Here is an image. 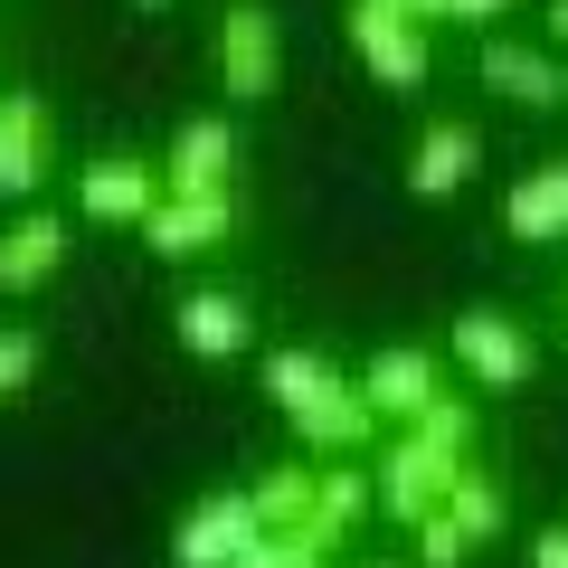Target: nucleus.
<instances>
[{"instance_id": "3", "label": "nucleus", "mask_w": 568, "mask_h": 568, "mask_svg": "<svg viewBox=\"0 0 568 568\" xmlns=\"http://www.w3.org/2000/svg\"><path fill=\"white\" fill-rule=\"evenodd\" d=\"M48 171H58V114L39 85H20V95H0V200L29 209Z\"/></svg>"}, {"instance_id": "14", "label": "nucleus", "mask_w": 568, "mask_h": 568, "mask_svg": "<svg viewBox=\"0 0 568 568\" xmlns=\"http://www.w3.org/2000/svg\"><path fill=\"white\" fill-rule=\"evenodd\" d=\"M227 171H237L227 114H190L181 133H171V152H162V190H227Z\"/></svg>"}, {"instance_id": "11", "label": "nucleus", "mask_w": 568, "mask_h": 568, "mask_svg": "<svg viewBox=\"0 0 568 568\" xmlns=\"http://www.w3.org/2000/svg\"><path fill=\"white\" fill-rule=\"evenodd\" d=\"M361 398L379 407L388 426H407L426 398H446V369H436V351H417V342H388V351H369V369H361Z\"/></svg>"}, {"instance_id": "26", "label": "nucleus", "mask_w": 568, "mask_h": 568, "mask_svg": "<svg viewBox=\"0 0 568 568\" xmlns=\"http://www.w3.org/2000/svg\"><path fill=\"white\" fill-rule=\"evenodd\" d=\"M549 39H559V48H568V0H549Z\"/></svg>"}, {"instance_id": "17", "label": "nucleus", "mask_w": 568, "mask_h": 568, "mask_svg": "<svg viewBox=\"0 0 568 568\" xmlns=\"http://www.w3.org/2000/svg\"><path fill=\"white\" fill-rule=\"evenodd\" d=\"M369 503H379V493H369V474H351V455H323V465H313V530H323V540H342Z\"/></svg>"}, {"instance_id": "22", "label": "nucleus", "mask_w": 568, "mask_h": 568, "mask_svg": "<svg viewBox=\"0 0 568 568\" xmlns=\"http://www.w3.org/2000/svg\"><path fill=\"white\" fill-rule=\"evenodd\" d=\"M407 530H417V568H465V559H474V540L455 530V511H446V503H436V511H417Z\"/></svg>"}, {"instance_id": "23", "label": "nucleus", "mask_w": 568, "mask_h": 568, "mask_svg": "<svg viewBox=\"0 0 568 568\" xmlns=\"http://www.w3.org/2000/svg\"><path fill=\"white\" fill-rule=\"evenodd\" d=\"M39 361H48V342H39V332H0V407H10L29 379H39Z\"/></svg>"}, {"instance_id": "13", "label": "nucleus", "mask_w": 568, "mask_h": 568, "mask_svg": "<svg viewBox=\"0 0 568 568\" xmlns=\"http://www.w3.org/2000/svg\"><path fill=\"white\" fill-rule=\"evenodd\" d=\"M58 265H67V219L29 200L20 219L0 227V294H39V284L58 275Z\"/></svg>"}, {"instance_id": "15", "label": "nucleus", "mask_w": 568, "mask_h": 568, "mask_svg": "<svg viewBox=\"0 0 568 568\" xmlns=\"http://www.w3.org/2000/svg\"><path fill=\"white\" fill-rule=\"evenodd\" d=\"M294 436H304L313 455H361L369 436H379V407L361 398V379H332L323 398H313L304 417H294Z\"/></svg>"}, {"instance_id": "29", "label": "nucleus", "mask_w": 568, "mask_h": 568, "mask_svg": "<svg viewBox=\"0 0 568 568\" xmlns=\"http://www.w3.org/2000/svg\"><path fill=\"white\" fill-rule=\"evenodd\" d=\"M379 568H388V559H379Z\"/></svg>"}, {"instance_id": "2", "label": "nucleus", "mask_w": 568, "mask_h": 568, "mask_svg": "<svg viewBox=\"0 0 568 568\" xmlns=\"http://www.w3.org/2000/svg\"><path fill=\"white\" fill-rule=\"evenodd\" d=\"M227 227H237V200H227V190H162V200L142 209V246H152V256H171V265L219 256Z\"/></svg>"}, {"instance_id": "28", "label": "nucleus", "mask_w": 568, "mask_h": 568, "mask_svg": "<svg viewBox=\"0 0 568 568\" xmlns=\"http://www.w3.org/2000/svg\"><path fill=\"white\" fill-rule=\"evenodd\" d=\"M133 10H171V0H133Z\"/></svg>"}, {"instance_id": "18", "label": "nucleus", "mask_w": 568, "mask_h": 568, "mask_svg": "<svg viewBox=\"0 0 568 568\" xmlns=\"http://www.w3.org/2000/svg\"><path fill=\"white\" fill-rule=\"evenodd\" d=\"M332 379H342V369H332L323 351H265V398H275L284 417H304V407L323 398Z\"/></svg>"}, {"instance_id": "19", "label": "nucleus", "mask_w": 568, "mask_h": 568, "mask_svg": "<svg viewBox=\"0 0 568 568\" xmlns=\"http://www.w3.org/2000/svg\"><path fill=\"white\" fill-rule=\"evenodd\" d=\"M446 511H455V530H465V540L474 549H484V540H503V521H511V503H503V484H493V474H455V484H446Z\"/></svg>"}, {"instance_id": "20", "label": "nucleus", "mask_w": 568, "mask_h": 568, "mask_svg": "<svg viewBox=\"0 0 568 568\" xmlns=\"http://www.w3.org/2000/svg\"><path fill=\"white\" fill-rule=\"evenodd\" d=\"M265 530H304L313 521V465H265V484L246 493Z\"/></svg>"}, {"instance_id": "24", "label": "nucleus", "mask_w": 568, "mask_h": 568, "mask_svg": "<svg viewBox=\"0 0 568 568\" xmlns=\"http://www.w3.org/2000/svg\"><path fill=\"white\" fill-rule=\"evenodd\" d=\"M503 10H511V0H446V20H455V29H493Z\"/></svg>"}, {"instance_id": "5", "label": "nucleus", "mask_w": 568, "mask_h": 568, "mask_svg": "<svg viewBox=\"0 0 568 568\" xmlns=\"http://www.w3.org/2000/svg\"><path fill=\"white\" fill-rule=\"evenodd\" d=\"M446 351L474 369L484 388H521L530 369H540V351H530V332L511 323V313H493V304H474V313H455V332H446Z\"/></svg>"}, {"instance_id": "6", "label": "nucleus", "mask_w": 568, "mask_h": 568, "mask_svg": "<svg viewBox=\"0 0 568 568\" xmlns=\"http://www.w3.org/2000/svg\"><path fill=\"white\" fill-rule=\"evenodd\" d=\"M219 77H227V95H237V104H265V95H275L284 39H275V20H265L256 0H237V10L219 20Z\"/></svg>"}, {"instance_id": "7", "label": "nucleus", "mask_w": 568, "mask_h": 568, "mask_svg": "<svg viewBox=\"0 0 568 568\" xmlns=\"http://www.w3.org/2000/svg\"><path fill=\"white\" fill-rule=\"evenodd\" d=\"M256 503L246 493H209V503L181 511V530H171V568H237V549L256 540Z\"/></svg>"}, {"instance_id": "1", "label": "nucleus", "mask_w": 568, "mask_h": 568, "mask_svg": "<svg viewBox=\"0 0 568 568\" xmlns=\"http://www.w3.org/2000/svg\"><path fill=\"white\" fill-rule=\"evenodd\" d=\"M474 465V417L465 398H426L417 417L398 426L379 446V474H369V493H379V511H398V521H417V511L446 503V484Z\"/></svg>"}, {"instance_id": "10", "label": "nucleus", "mask_w": 568, "mask_h": 568, "mask_svg": "<svg viewBox=\"0 0 568 568\" xmlns=\"http://www.w3.org/2000/svg\"><path fill=\"white\" fill-rule=\"evenodd\" d=\"M171 332H181L190 361H237V351L256 342V313H246L227 284H190L181 304H171Z\"/></svg>"}, {"instance_id": "4", "label": "nucleus", "mask_w": 568, "mask_h": 568, "mask_svg": "<svg viewBox=\"0 0 568 568\" xmlns=\"http://www.w3.org/2000/svg\"><path fill=\"white\" fill-rule=\"evenodd\" d=\"M351 48L369 58V77L398 85V95H417L426 67H436V48H426V29L407 20L398 0H351Z\"/></svg>"}, {"instance_id": "12", "label": "nucleus", "mask_w": 568, "mask_h": 568, "mask_svg": "<svg viewBox=\"0 0 568 568\" xmlns=\"http://www.w3.org/2000/svg\"><path fill=\"white\" fill-rule=\"evenodd\" d=\"M484 85L493 95H511L521 114H549V104H568V67L549 58V48H521V39H484Z\"/></svg>"}, {"instance_id": "27", "label": "nucleus", "mask_w": 568, "mask_h": 568, "mask_svg": "<svg viewBox=\"0 0 568 568\" xmlns=\"http://www.w3.org/2000/svg\"><path fill=\"white\" fill-rule=\"evenodd\" d=\"M559 332H568V284H559Z\"/></svg>"}, {"instance_id": "8", "label": "nucleus", "mask_w": 568, "mask_h": 568, "mask_svg": "<svg viewBox=\"0 0 568 568\" xmlns=\"http://www.w3.org/2000/svg\"><path fill=\"white\" fill-rule=\"evenodd\" d=\"M474 171H484V133L474 123H455V114L417 123V142H407V190L417 200H455Z\"/></svg>"}, {"instance_id": "16", "label": "nucleus", "mask_w": 568, "mask_h": 568, "mask_svg": "<svg viewBox=\"0 0 568 568\" xmlns=\"http://www.w3.org/2000/svg\"><path fill=\"white\" fill-rule=\"evenodd\" d=\"M503 227H511L521 246H568V162L521 171L511 200H503Z\"/></svg>"}, {"instance_id": "9", "label": "nucleus", "mask_w": 568, "mask_h": 568, "mask_svg": "<svg viewBox=\"0 0 568 568\" xmlns=\"http://www.w3.org/2000/svg\"><path fill=\"white\" fill-rule=\"evenodd\" d=\"M162 200V162H133V152H104L77 171V209L95 227H142V209Z\"/></svg>"}, {"instance_id": "25", "label": "nucleus", "mask_w": 568, "mask_h": 568, "mask_svg": "<svg viewBox=\"0 0 568 568\" xmlns=\"http://www.w3.org/2000/svg\"><path fill=\"white\" fill-rule=\"evenodd\" d=\"M530 568H568V521H559V530H540V540H530Z\"/></svg>"}, {"instance_id": "21", "label": "nucleus", "mask_w": 568, "mask_h": 568, "mask_svg": "<svg viewBox=\"0 0 568 568\" xmlns=\"http://www.w3.org/2000/svg\"><path fill=\"white\" fill-rule=\"evenodd\" d=\"M323 549H332V540H323L313 521H304V530H256V540L237 549V568H323Z\"/></svg>"}]
</instances>
